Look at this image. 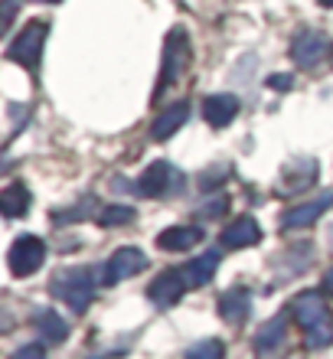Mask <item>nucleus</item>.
I'll return each mask as SVG.
<instances>
[{
    "label": "nucleus",
    "instance_id": "1",
    "mask_svg": "<svg viewBox=\"0 0 333 359\" xmlns=\"http://www.w3.org/2000/svg\"><path fill=\"white\" fill-rule=\"evenodd\" d=\"M49 291L56 294L59 301H66L72 311L82 313L88 304L95 301L98 278H95V271H92V268H62V271L53 274Z\"/></svg>",
    "mask_w": 333,
    "mask_h": 359
},
{
    "label": "nucleus",
    "instance_id": "2",
    "mask_svg": "<svg viewBox=\"0 0 333 359\" xmlns=\"http://www.w3.org/2000/svg\"><path fill=\"white\" fill-rule=\"evenodd\" d=\"M190 66V36L183 27H173L163 39V66H161V82H157V92L154 95H163L173 82H180V76L186 72Z\"/></svg>",
    "mask_w": 333,
    "mask_h": 359
},
{
    "label": "nucleus",
    "instance_id": "3",
    "mask_svg": "<svg viewBox=\"0 0 333 359\" xmlns=\"http://www.w3.org/2000/svg\"><path fill=\"white\" fill-rule=\"evenodd\" d=\"M49 36V23L46 20H29L27 27L20 29V36L10 43L7 56L13 62H20L23 69H36L39 66V56H43V43Z\"/></svg>",
    "mask_w": 333,
    "mask_h": 359
},
{
    "label": "nucleus",
    "instance_id": "4",
    "mask_svg": "<svg viewBox=\"0 0 333 359\" xmlns=\"http://www.w3.org/2000/svg\"><path fill=\"white\" fill-rule=\"evenodd\" d=\"M43 258H46V245L43 238L36 236H20L7 252V265H10V274L13 278H29L43 268Z\"/></svg>",
    "mask_w": 333,
    "mask_h": 359
},
{
    "label": "nucleus",
    "instance_id": "5",
    "mask_svg": "<svg viewBox=\"0 0 333 359\" xmlns=\"http://www.w3.org/2000/svg\"><path fill=\"white\" fill-rule=\"evenodd\" d=\"M147 268V255L141 248H118L111 258H108V268H105V284H118V281H128L134 274H141Z\"/></svg>",
    "mask_w": 333,
    "mask_h": 359
},
{
    "label": "nucleus",
    "instance_id": "6",
    "mask_svg": "<svg viewBox=\"0 0 333 359\" xmlns=\"http://www.w3.org/2000/svg\"><path fill=\"white\" fill-rule=\"evenodd\" d=\"M291 317H294L304 330H314L317 323L330 320V311H327L324 297L317 291H301L294 301H291Z\"/></svg>",
    "mask_w": 333,
    "mask_h": 359
},
{
    "label": "nucleus",
    "instance_id": "7",
    "mask_svg": "<svg viewBox=\"0 0 333 359\" xmlns=\"http://www.w3.org/2000/svg\"><path fill=\"white\" fill-rule=\"evenodd\" d=\"M177 180H180V173L173 170L170 163L157 161L137 177V187L134 189H137L141 196H163V193H170V189L177 187Z\"/></svg>",
    "mask_w": 333,
    "mask_h": 359
},
{
    "label": "nucleus",
    "instance_id": "8",
    "mask_svg": "<svg viewBox=\"0 0 333 359\" xmlns=\"http://www.w3.org/2000/svg\"><path fill=\"white\" fill-rule=\"evenodd\" d=\"M333 206V193L330 189H324L317 199H307V203H301V206H291L281 216V226L285 229H304V226H314L317 219L324 216L327 209Z\"/></svg>",
    "mask_w": 333,
    "mask_h": 359
},
{
    "label": "nucleus",
    "instance_id": "9",
    "mask_svg": "<svg viewBox=\"0 0 333 359\" xmlns=\"http://www.w3.org/2000/svg\"><path fill=\"white\" fill-rule=\"evenodd\" d=\"M183 287H186V278H183V271H177V268H170V271L157 274V281L147 287V297H151L161 311H167V307H173V304L183 297Z\"/></svg>",
    "mask_w": 333,
    "mask_h": 359
},
{
    "label": "nucleus",
    "instance_id": "10",
    "mask_svg": "<svg viewBox=\"0 0 333 359\" xmlns=\"http://www.w3.org/2000/svg\"><path fill=\"white\" fill-rule=\"evenodd\" d=\"M186 118H190V104H186V102H173L170 108H163V111L154 118L151 137H154V141H170L173 134L186 124Z\"/></svg>",
    "mask_w": 333,
    "mask_h": 359
},
{
    "label": "nucleus",
    "instance_id": "11",
    "mask_svg": "<svg viewBox=\"0 0 333 359\" xmlns=\"http://www.w3.org/2000/svg\"><path fill=\"white\" fill-rule=\"evenodd\" d=\"M255 242H261V226H258L252 216H238L236 222H229L226 232H222V245L226 248H248L255 245Z\"/></svg>",
    "mask_w": 333,
    "mask_h": 359
},
{
    "label": "nucleus",
    "instance_id": "12",
    "mask_svg": "<svg viewBox=\"0 0 333 359\" xmlns=\"http://www.w3.org/2000/svg\"><path fill=\"white\" fill-rule=\"evenodd\" d=\"M317 170H320V167H317V161H311V157L291 161L285 167V183H281V193H285V196H294V193L307 189L311 183H314Z\"/></svg>",
    "mask_w": 333,
    "mask_h": 359
},
{
    "label": "nucleus",
    "instance_id": "13",
    "mask_svg": "<svg viewBox=\"0 0 333 359\" xmlns=\"http://www.w3.org/2000/svg\"><path fill=\"white\" fill-rule=\"evenodd\" d=\"M248 311H252V294L245 287H232L219 297V317L232 327H242L248 320Z\"/></svg>",
    "mask_w": 333,
    "mask_h": 359
},
{
    "label": "nucleus",
    "instance_id": "14",
    "mask_svg": "<svg viewBox=\"0 0 333 359\" xmlns=\"http://www.w3.org/2000/svg\"><path fill=\"white\" fill-rule=\"evenodd\" d=\"M238 114V98L236 95H210L203 102V118L210 121V128H226Z\"/></svg>",
    "mask_w": 333,
    "mask_h": 359
},
{
    "label": "nucleus",
    "instance_id": "15",
    "mask_svg": "<svg viewBox=\"0 0 333 359\" xmlns=\"http://www.w3.org/2000/svg\"><path fill=\"white\" fill-rule=\"evenodd\" d=\"M324 53H327V39L320 33H314V29L301 33L294 39V46H291V56H294L297 66H314V62L324 59Z\"/></svg>",
    "mask_w": 333,
    "mask_h": 359
},
{
    "label": "nucleus",
    "instance_id": "16",
    "mask_svg": "<svg viewBox=\"0 0 333 359\" xmlns=\"http://www.w3.org/2000/svg\"><path fill=\"white\" fill-rule=\"evenodd\" d=\"M200 242L203 232L196 226H170L157 236V248H163V252H186V248L200 245Z\"/></svg>",
    "mask_w": 333,
    "mask_h": 359
},
{
    "label": "nucleus",
    "instance_id": "17",
    "mask_svg": "<svg viewBox=\"0 0 333 359\" xmlns=\"http://www.w3.org/2000/svg\"><path fill=\"white\" fill-rule=\"evenodd\" d=\"M33 327L46 343H62L69 337V323L49 307H36L33 311Z\"/></svg>",
    "mask_w": 333,
    "mask_h": 359
},
{
    "label": "nucleus",
    "instance_id": "18",
    "mask_svg": "<svg viewBox=\"0 0 333 359\" xmlns=\"http://www.w3.org/2000/svg\"><path fill=\"white\" fill-rule=\"evenodd\" d=\"M216 271H219V252H203L200 258H193L190 265L183 268L186 287H203V284H210V278Z\"/></svg>",
    "mask_w": 333,
    "mask_h": 359
},
{
    "label": "nucleus",
    "instance_id": "19",
    "mask_svg": "<svg viewBox=\"0 0 333 359\" xmlns=\"http://www.w3.org/2000/svg\"><path fill=\"white\" fill-rule=\"evenodd\" d=\"M287 337V313H278L268 323H261V330L255 333V350L258 353H271L278 350Z\"/></svg>",
    "mask_w": 333,
    "mask_h": 359
},
{
    "label": "nucleus",
    "instance_id": "20",
    "mask_svg": "<svg viewBox=\"0 0 333 359\" xmlns=\"http://www.w3.org/2000/svg\"><path fill=\"white\" fill-rule=\"evenodd\" d=\"M29 209V189L20 183V180H13V183H7L4 187V193H0V212L7 219H17L23 216Z\"/></svg>",
    "mask_w": 333,
    "mask_h": 359
},
{
    "label": "nucleus",
    "instance_id": "21",
    "mask_svg": "<svg viewBox=\"0 0 333 359\" xmlns=\"http://www.w3.org/2000/svg\"><path fill=\"white\" fill-rule=\"evenodd\" d=\"M304 343L311 346V350H324V346H330L333 343V317L324 323H317L314 330H304Z\"/></svg>",
    "mask_w": 333,
    "mask_h": 359
},
{
    "label": "nucleus",
    "instance_id": "22",
    "mask_svg": "<svg viewBox=\"0 0 333 359\" xmlns=\"http://www.w3.org/2000/svg\"><path fill=\"white\" fill-rule=\"evenodd\" d=\"M134 219V209L131 206H105L102 212H98V226H124V222H131Z\"/></svg>",
    "mask_w": 333,
    "mask_h": 359
},
{
    "label": "nucleus",
    "instance_id": "23",
    "mask_svg": "<svg viewBox=\"0 0 333 359\" xmlns=\"http://www.w3.org/2000/svg\"><path fill=\"white\" fill-rule=\"evenodd\" d=\"M186 359H226V346L219 340H200L186 350Z\"/></svg>",
    "mask_w": 333,
    "mask_h": 359
},
{
    "label": "nucleus",
    "instance_id": "24",
    "mask_svg": "<svg viewBox=\"0 0 333 359\" xmlns=\"http://www.w3.org/2000/svg\"><path fill=\"white\" fill-rule=\"evenodd\" d=\"M226 206H229V199H226V196H212V199H206V203H203L200 216L216 219V216H222V212H226Z\"/></svg>",
    "mask_w": 333,
    "mask_h": 359
},
{
    "label": "nucleus",
    "instance_id": "25",
    "mask_svg": "<svg viewBox=\"0 0 333 359\" xmlns=\"http://www.w3.org/2000/svg\"><path fill=\"white\" fill-rule=\"evenodd\" d=\"M10 359H46V350L43 346H36V343H29V346H20L17 353Z\"/></svg>",
    "mask_w": 333,
    "mask_h": 359
},
{
    "label": "nucleus",
    "instance_id": "26",
    "mask_svg": "<svg viewBox=\"0 0 333 359\" xmlns=\"http://www.w3.org/2000/svg\"><path fill=\"white\" fill-rule=\"evenodd\" d=\"M268 86H271V88H278V92H285V88H291V86H294V82H291V76H281V72H278V76H271V79H268Z\"/></svg>",
    "mask_w": 333,
    "mask_h": 359
},
{
    "label": "nucleus",
    "instance_id": "27",
    "mask_svg": "<svg viewBox=\"0 0 333 359\" xmlns=\"http://www.w3.org/2000/svg\"><path fill=\"white\" fill-rule=\"evenodd\" d=\"M13 13H17V0H7V4H4V20H0V23H4V27H10Z\"/></svg>",
    "mask_w": 333,
    "mask_h": 359
},
{
    "label": "nucleus",
    "instance_id": "28",
    "mask_svg": "<svg viewBox=\"0 0 333 359\" xmlns=\"http://www.w3.org/2000/svg\"><path fill=\"white\" fill-rule=\"evenodd\" d=\"M324 287H327V294H333V268L324 274Z\"/></svg>",
    "mask_w": 333,
    "mask_h": 359
},
{
    "label": "nucleus",
    "instance_id": "29",
    "mask_svg": "<svg viewBox=\"0 0 333 359\" xmlns=\"http://www.w3.org/2000/svg\"><path fill=\"white\" fill-rule=\"evenodd\" d=\"M320 4H324V7H333V0H320Z\"/></svg>",
    "mask_w": 333,
    "mask_h": 359
},
{
    "label": "nucleus",
    "instance_id": "30",
    "mask_svg": "<svg viewBox=\"0 0 333 359\" xmlns=\"http://www.w3.org/2000/svg\"><path fill=\"white\" fill-rule=\"evenodd\" d=\"M46 4H59V0H46Z\"/></svg>",
    "mask_w": 333,
    "mask_h": 359
}]
</instances>
